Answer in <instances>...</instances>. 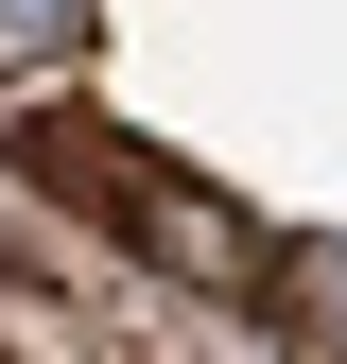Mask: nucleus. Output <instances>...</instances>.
<instances>
[{
  "mask_svg": "<svg viewBox=\"0 0 347 364\" xmlns=\"http://www.w3.org/2000/svg\"><path fill=\"white\" fill-rule=\"evenodd\" d=\"M278 295H295V312H313V330H330V347H347V243H295V260H278Z\"/></svg>",
  "mask_w": 347,
  "mask_h": 364,
  "instance_id": "obj_1",
  "label": "nucleus"
},
{
  "mask_svg": "<svg viewBox=\"0 0 347 364\" xmlns=\"http://www.w3.org/2000/svg\"><path fill=\"white\" fill-rule=\"evenodd\" d=\"M0 35H70V0H0Z\"/></svg>",
  "mask_w": 347,
  "mask_h": 364,
  "instance_id": "obj_2",
  "label": "nucleus"
}]
</instances>
